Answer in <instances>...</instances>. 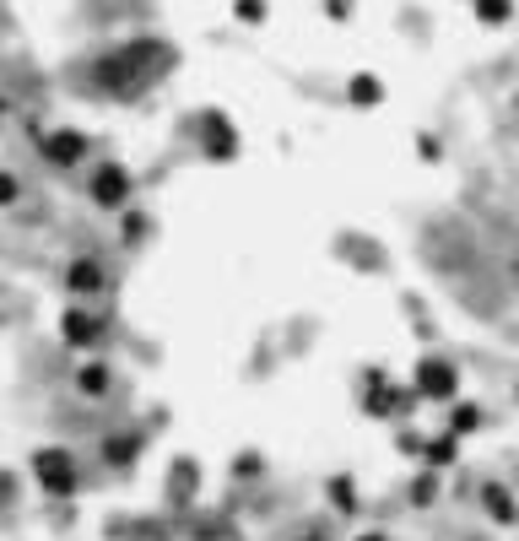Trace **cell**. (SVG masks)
<instances>
[{"mask_svg": "<svg viewBox=\"0 0 519 541\" xmlns=\"http://www.w3.org/2000/svg\"><path fill=\"white\" fill-rule=\"evenodd\" d=\"M65 282H71V293H82V298H98L103 287H109V276H103V266H98V260H76Z\"/></svg>", "mask_w": 519, "mask_h": 541, "instance_id": "obj_7", "label": "cell"}, {"mask_svg": "<svg viewBox=\"0 0 519 541\" xmlns=\"http://www.w3.org/2000/svg\"><path fill=\"white\" fill-rule=\"evenodd\" d=\"M109 460H114V466H125V460H136V439H114V444H109Z\"/></svg>", "mask_w": 519, "mask_h": 541, "instance_id": "obj_12", "label": "cell"}, {"mask_svg": "<svg viewBox=\"0 0 519 541\" xmlns=\"http://www.w3.org/2000/svg\"><path fill=\"white\" fill-rule=\"evenodd\" d=\"M60 336L71 341V347H98V336H103V320L92 309H82V303H76V309H65V325H60Z\"/></svg>", "mask_w": 519, "mask_h": 541, "instance_id": "obj_4", "label": "cell"}, {"mask_svg": "<svg viewBox=\"0 0 519 541\" xmlns=\"http://www.w3.org/2000/svg\"><path fill=\"white\" fill-rule=\"evenodd\" d=\"M33 471H38V482H44L49 493H60V498L76 487V466H71V455H65V450H38Z\"/></svg>", "mask_w": 519, "mask_h": 541, "instance_id": "obj_1", "label": "cell"}, {"mask_svg": "<svg viewBox=\"0 0 519 541\" xmlns=\"http://www.w3.org/2000/svg\"><path fill=\"white\" fill-rule=\"evenodd\" d=\"M330 498H336L341 509H352V504H357V498H352V482H330Z\"/></svg>", "mask_w": 519, "mask_h": 541, "instance_id": "obj_14", "label": "cell"}, {"mask_svg": "<svg viewBox=\"0 0 519 541\" xmlns=\"http://www.w3.org/2000/svg\"><path fill=\"white\" fill-rule=\"evenodd\" d=\"M346 103H352V109H379L384 82H379V76H368V71H357L352 82H346Z\"/></svg>", "mask_w": 519, "mask_h": 541, "instance_id": "obj_8", "label": "cell"}, {"mask_svg": "<svg viewBox=\"0 0 519 541\" xmlns=\"http://www.w3.org/2000/svg\"><path fill=\"white\" fill-rule=\"evenodd\" d=\"M206 152L211 157H233L238 152V136H233L228 114H206Z\"/></svg>", "mask_w": 519, "mask_h": 541, "instance_id": "obj_6", "label": "cell"}, {"mask_svg": "<svg viewBox=\"0 0 519 541\" xmlns=\"http://www.w3.org/2000/svg\"><path fill=\"white\" fill-rule=\"evenodd\" d=\"M76 385H82L87 395H103V390H109V368H103V363H87L82 374H76Z\"/></svg>", "mask_w": 519, "mask_h": 541, "instance_id": "obj_11", "label": "cell"}, {"mask_svg": "<svg viewBox=\"0 0 519 541\" xmlns=\"http://www.w3.org/2000/svg\"><path fill=\"white\" fill-rule=\"evenodd\" d=\"M38 152H44L49 163L71 168V163H82V157H87V141L76 136V130H49V136H44V147H38Z\"/></svg>", "mask_w": 519, "mask_h": 541, "instance_id": "obj_5", "label": "cell"}, {"mask_svg": "<svg viewBox=\"0 0 519 541\" xmlns=\"http://www.w3.org/2000/svg\"><path fill=\"white\" fill-rule=\"evenodd\" d=\"M233 17L244 22V28H260V22L271 17V0H233Z\"/></svg>", "mask_w": 519, "mask_h": 541, "instance_id": "obj_9", "label": "cell"}, {"mask_svg": "<svg viewBox=\"0 0 519 541\" xmlns=\"http://www.w3.org/2000/svg\"><path fill=\"white\" fill-rule=\"evenodd\" d=\"M476 17H482L487 28H503V22L514 17V0H476Z\"/></svg>", "mask_w": 519, "mask_h": 541, "instance_id": "obj_10", "label": "cell"}, {"mask_svg": "<svg viewBox=\"0 0 519 541\" xmlns=\"http://www.w3.org/2000/svg\"><path fill=\"white\" fill-rule=\"evenodd\" d=\"M125 239H146V217H125Z\"/></svg>", "mask_w": 519, "mask_h": 541, "instance_id": "obj_16", "label": "cell"}, {"mask_svg": "<svg viewBox=\"0 0 519 541\" xmlns=\"http://www.w3.org/2000/svg\"><path fill=\"white\" fill-rule=\"evenodd\" d=\"M325 11H330V22H346L352 17V0H325Z\"/></svg>", "mask_w": 519, "mask_h": 541, "instance_id": "obj_15", "label": "cell"}, {"mask_svg": "<svg viewBox=\"0 0 519 541\" xmlns=\"http://www.w3.org/2000/svg\"><path fill=\"white\" fill-rule=\"evenodd\" d=\"M368 541H384V536H368Z\"/></svg>", "mask_w": 519, "mask_h": 541, "instance_id": "obj_17", "label": "cell"}, {"mask_svg": "<svg viewBox=\"0 0 519 541\" xmlns=\"http://www.w3.org/2000/svg\"><path fill=\"white\" fill-rule=\"evenodd\" d=\"M455 385H460V374H455L444 358H422V363H417V395L449 401V395H455Z\"/></svg>", "mask_w": 519, "mask_h": 541, "instance_id": "obj_2", "label": "cell"}, {"mask_svg": "<svg viewBox=\"0 0 519 541\" xmlns=\"http://www.w3.org/2000/svg\"><path fill=\"white\" fill-rule=\"evenodd\" d=\"M92 201L98 206H125L130 201V174L119 163H103L98 174H92Z\"/></svg>", "mask_w": 519, "mask_h": 541, "instance_id": "obj_3", "label": "cell"}, {"mask_svg": "<svg viewBox=\"0 0 519 541\" xmlns=\"http://www.w3.org/2000/svg\"><path fill=\"white\" fill-rule=\"evenodd\" d=\"M22 195V179L17 174H0V206H11Z\"/></svg>", "mask_w": 519, "mask_h": 541, "instance_id": "obj_13", "label": "cell"}]
</instances>
